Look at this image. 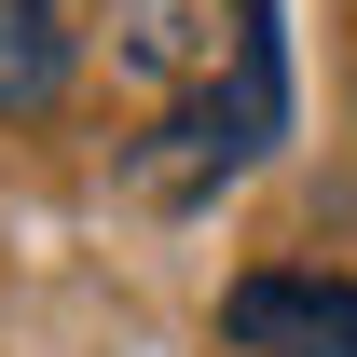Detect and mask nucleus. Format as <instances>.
I'll use <instances>...</instances> for the list:
<instances>
[{"label": "nucleus", "mask_w": 357, "mask_h": 357, "mask_svg": "<svg viewBox=\"0 0 357 357\" xmlns=\"http://www.w3.org/2000/svg\"><path fill=\"white\" fill-rule=\"evenodd\" d=\"M220 330L248 357H357V275H234L220 289Z\"/></svg>", "instance_id": "1"}, {"label": "nucleus", "mask_w": 357, "mask_h": 357, "mask_svg": "<svg viewBox=\"0 0 357 357\" xmlns=\"http://www.w3.org/2000/svg\"><path fill=\"white\" fill-rule=\"evenodd\" d=\"M69 69H83L69 0H0V124H42V110H69Z\"/></svg>", "instance_id": "2"}]
</instances>
